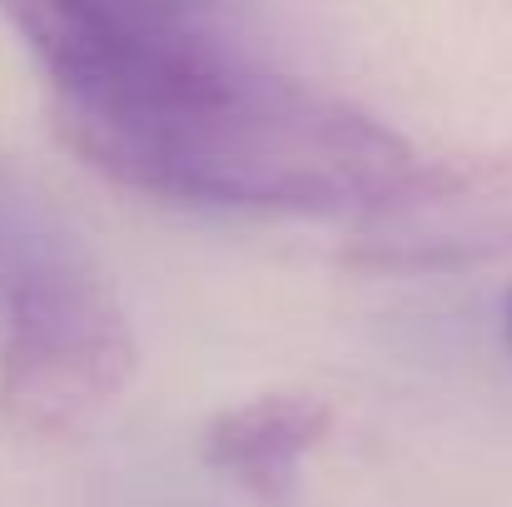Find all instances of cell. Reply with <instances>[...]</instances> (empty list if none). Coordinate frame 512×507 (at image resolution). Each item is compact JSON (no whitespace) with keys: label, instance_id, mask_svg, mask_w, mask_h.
Masks as SVG:
<instances>
[{"label":"cell","instance_id":"6da1fadb","mask_svg":"<svg viewBox=\"0 0 512 507\" xmlns=\"http://www.w3.org/2000/svg\"><path fill=\"white\" fill-rule=\"evenodd\" d=\"M95 174L189 209L358 219L408 169V140L363 105L264 70L249 50L170 85L50 115Z\"/></svg>","mask_w":512,"mask_h":507},{"label":"cell","instance_id":"7a4b0ae2","mask_svg":"<svg viewBox=\"0 0 512 507\" xmlns=\"http://www.w3.org/2000/svg\"><path fill=\"white\" fill-rule=\"evenodd\" d=\"M135 358L110 279L45 224L0 219V423L25 438L80 433L130 388Z\"/></svg>","mask_w":512,"mask_h":507},{"label":"cell","instance_id":"3957f363","mask_svg":"<svg viewBox=\"0 0 512 507\" xmlns=\"http://www.w3.org/2000/svg\"><path fill=\"white\" fill-rule=\"evenodd\" d=\"M50 85V115L150 95L244 45L219 0H0Z\"/></svg>","mask_w":512,"mask_h":507},{"label":"cell","instance_id":"277c9868","mask_svg":"<svg viewBox=\"0 0 512 507\" xmlns=\"http://www.w3.org/2000/svg\"><path fill=\"white\" fill-rule=\"evenodd\" d=\"M512 254V155L418 165L353 219L363 269H463Z\"/></svg>","mask_w":512,"mask_h":507},{"label":"cell","instance_id":"5b68a950","mask_svg":"<svg viewBox=\"0 0 512 507\" xmlns=\"http://www.w3.org/2000/svg\"><path fill=\"white\" fill-rule=\"evenodd\" d=\"M334 408L314 393H259L204 428V463L259 503H284L304 458L329 438Z\"/></svg>","mask_w":512,"mask_h":507},{"label":"cell","instance_id":"8992f818","mask_svg":"<svg viewBox=\"0 0 512 507\" xmlns=\"http://www.w3.org/2000/svg\"><path fill=\"white\" fill-rule=\"evenodd\" d=\"M503 338H508V348H512V289H508V299H503Z\"/></svg>","mask_w":512,"mask_h":507}]
</instances>
